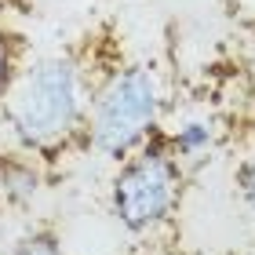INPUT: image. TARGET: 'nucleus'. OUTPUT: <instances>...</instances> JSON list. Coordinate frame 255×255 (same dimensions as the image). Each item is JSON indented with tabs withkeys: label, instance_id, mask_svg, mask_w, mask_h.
Instances as JSON below:
<instances>
[{
	"label": "nucleus",
	"instance_id": "7",
	"mask_svg": "<svg viewBox=\"0 0 255 255\" xmlns=\"http://www.w3.org/2000/svg\"><path fill=\"white\" fill-rule=\"evenodd\" d=\"M234 182H237V193H241V204H245V212L255 219V149L237 164Z\"/></svg>",
	"mask_w": 255,
	"mask_h": 255
},
{
	"label": "nucleus",
	"instance_id": "4",
	"mask_svg": "<svg viewBox=\"0 0 255 255\" xmlns=\"http://www.w3.org/2000/svg\"><path fill=\"white\" fill-rule=\"evenodd\" d=\"M44 190V171L29 153H0V201L4 204H29Z\"/></svg>",
	"mask_w": 255,
	"mask_h": 255
},
{
	"label": "nucleus",
	"instance_id": "2",
	"mask_svg": "<svg viewBox=\"0 0 255 255\" xmlns=\"http://www.w3.org/2000/svg\"><path fill=\"white\" fill-rule=\"evenodd\" d=\"M160 110L164 91L157 69L146 62L117 66L106 80L95 84L84 142L110 160H124L157 135Z\"/></svg>",
	"mask_w": 255,
	"mask_h": 255
},
{
	"label": "nucleus",
	"instance_id": "6",
	"mask_svg": "<svg viewBox=\"0 0 255 255\" xmlns=\"http://www.w3.org/2000/svg\"><path fill=\"white\" fill-rule=\"evenodd\" d=\"M11 255H62V241L51 234V230H33L15 245Z\"/></svg>",
	"mask_w": 255,
	"mask_h": 255
},
{
	"label": "nucleus",
	"instance_id": "3",
	"mask_svg": "<svg viewBox=\"0 0 255 255\" xmlns=\"http://www.w3.org/2000/svg\"><path fill=\"white\" fill-rule=\"evenodd\" d=\"M182 160L171 153L168 135H153L131 157L121 160L110 182V208L113 219L128 234H153L175 215L182 197Z\"/></svg>",
	"mask_w": 255,
	"mask_h": 255
},
{
	"label": "nucleus",
	"instance_id": "5",
	"mask_svg": "<svg viewBox=\"0 0 255 255\" xmlns=\"http://www.w3.org/2000/svg\"><path fill=\"white\" fill-rule=\"evenodd\" d=\"M215 135L219 131H215L212 121H186L168 135V146L179 160H193V157H201L215 146Z\"/></svg>",
	"mask_w": 255,
	"mask_h": 255
},
{
	"label": "nucleus",
	"instance_id": "8",
	"mask_svg": "<svg viewBox=\"0 0 255 255\" xmlns=\"http://www.w3.org/2000/svg\"><path fill=\"white\" fill-rule=\"evenodd\" d=\"M18 73V59H15V40L4 33V26H0V102H4L11 80H15Z\"/></svg>",
	"mask_w": 255,
	"mask_h": 255
},
{
	"label": "nucleus",
	"instance_id": "1",
	"mask_svg": "<svg viewBox=\"0 0 255 255\" xmlns=\"http://www.w3.org/2000/svg\"><path fill=\"white\" fill-rule=\"evenodd\" d=\"M91 95L95 84L77 55H48L15 73L0 117L22 153L51 160L88 135Z\"/></svg>",
	"mask_w": 255,
	"mask_h": 255
}]
</instances>
